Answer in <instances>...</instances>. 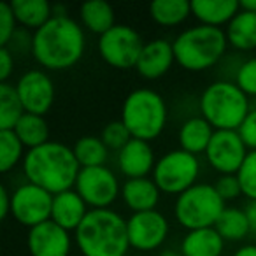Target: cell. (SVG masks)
Segmentation results:
<instances>
[{"instance_id":"cell-35","label":"cell","mask_w":256,"mask_h":256,"mask_svg":"<svg viewBox=\"0 0 256 256\" xmlns=\"http://www.w3.org/2000/svg\"><path fill=\"white\" fill-rule=\"evenodd\" d=\"M16 16L12 12L11 2H2L0 4V46L6 48L16 36Z\"/></svg>"},{"instance_id":"cell-25","label":"cell","mask_w":256,"mask_h":256,"mask_svg":"<svg viewBox=\"0 0 256 256\" xmlns=\"http://www.w3.org/2000/svg\"><path fill=\"white\" fill-rule=\"evenodd\" d=\"M228 44L238 51H251L256 48V14L238 11L224 28Z\"/></svg>"},{"instance_id":"cell-1","label":"cell","mask_w":256,"mask_h":256,"mask_svg":"<svg viewBox=\"0 0 256 256\" xmlns=\"http://www.w3.org/2000/svg\"><path fill=\"white\" fill-rule=\"evenodd\" d=\"M84 28L70 16H53L32 36V56L48 70H67L82 58Z\"/></svg>"},{"instance_id":"cell-27","label":"cell","mask_w":256,"mask_h":256,"mask_svg":"<svg viewBox=\"0 0 256 256\" xmlns=\"http://www.w3.org/2000/svg\"><path fill=\"white\" fill-rule=\"evenodd\" d=\"M14 134L26 150H36L42 144L50 142V126L44 116L25 112L14 126Z\"/></svg>"},{"instance_id":"cell-2","label":"cell","mask_w":256,"mask_h":256,"mask_svg":"<svg viewBox=\"0 0 256 256\" xmlns=\"http://www.w3.org/2000/svg\"><path fill=\"white\" fill-rule=\"evenodd\" d=\"M26 181L40 186L51 195L72 190L81 170L74 150L67 144L50 140L42 146L30 150L22 164Z\"/></svg>"},{"instance_id":"cell-29","label":"cell","mask_w":256,"mask_h":256,"mask_svg":"<svg viewBox=\"0 0 256 256\" xmlns=\"http://www.w3.org/2000/svg\"><path fill=\"white\" fill-rule=\"evenodd\" d=\"M74 154L81 168L86 167H102L106 165L109 156V148L104 144V140L96 136H84L76 140Z\"/></svg>"},{"instance_id":"cell-22","label":"cell","mask_w":256,"mask_h":256,"mask_svg":"<svg viewBox=\"0 0 256 256\" xmlns=\"http://www.w3.org/2000/svg\"><path fill=\"white\" fill-rule=\"evenodd\" d=\"M224 251V240L214 226L190 230L181 240L182 256H221Z\"/></svg>"},{"instance_id":"cell-14","label":"cell","mask_w":256,"mask_h":256,"mask_svg":"<svg viewBox=\"0 0 256 256\" xmlns=\"http://www.w3.org/2000/svg\"><path fill=\"white\" fill-rule=\"evenodd\" d=\"M14 88L25 112L44 116L53 107L56 88L48 72L39 70V68L23 72L16 81Z\"/></svg>"},{"instance_id":"cell-10","label":"cell","mask_w":256,"mask_h":256,"mask_svg":"<svg viewBox=\"0 0 256 256\" xmlns=\"http://www.w3.org/2000/svg\"><path fill=\"white\" fill-rule=\"evenodd\" d=\"M74 190L90 209H110L118 196H121L120 181L116 174L106 165L81 168Z\"/></svg>"},{"instance_id":"cell-16","label":"cell","mask_w":256,"mask_h":256,"mask_svg":"<svg viewBox=\"0 0 256 256\" xmlns=\"http://www.w3.org/2000/svg\"><path fill=\"white\" fill-rule=\"evenodd\" d=\"M174 64L176 54L172 42H168L167 39H153L144 44L136 70L139 72L140 78L154 81L167 74Z\"/></svg>"},{"instance_id":"cell-8","label":"cell","mask_w":256,"mask_h":256,"mask_svg":"<svg viewBox=\"0 0 256 256\" xmlns=\"http://www.w3.org/2000/svg\"><path fill=\"white\" fill-rule=\"evenodd\" d=\"M198 174V156L179 148V150H172L158 158L153 170V181L156 182L162 193L179 196L186 190L196 184Z\"/></svg>"},{"instance_id":"cell-5","label":"cell","mask_w":256,"mask_h":256,"mask_svg":"<svg viewBox=\"0 0 256 256\" xmlns=\"http://www.w3.org/2000/svg\"><path fill=\"white\" fill-rule=\"evenodd\" d=\"M168 120L165 98L151 88H137L128 93L121 106V121L132 139L154 140L162 136Z\"/></svg>"},{"instance_id":"cell-23","label":"cell","mask_w":256,"mask_h":256,"mask_svg":"<svg viewBox=\"0 0 256 256\" xmlns=\"http://www.w3.org/2000/svg\"><path fill=\"white\" fill-rule=\"evenodd\" d=\"M79 23L84 30L96 34L98 37L118 25L114 8L104 0H93L82 4L79 8Z\"/></svg>"},{"instance_id":"cell-43","label":"cell","mask_w":256,"mask_h":256,"mask_svg":"<svg viewBox=\"0 0 256 256\" xmlns=\"http://www.w3.org/2000/svg\"><path fill=\"white\" fill-rule=\"evenodd\" d=\"M160 256H182V254H181V251L178 252L176 249H164Z\"/></svg>"},{"instance_id":"cell-11","label":"cell","mask_w":256,"mask_h":256,"mask_svg":"<svg viewBox=\"0 0 256 256\" xmlns=\"http://www.w3.org/2000/svg\"><path fill=\"white\" fill-rule=\"evenodd\" d=\"M53 196L34 182H23L11 193V216L28 230L46 223L51 220Z\"/></svg>"},{"instance_id":"cell-24","label":"cell","mask_w":256,"mask_h":256,"mask_svg":"<svg viewBox=\"0 0 256 256\" xmlns=\"http://www.w3.org/2000/svg\"><path fill=\"white\" fill-rule=\"evenodd\" d=\"M11 8L18 25L34 32L53 18V6L48 0H12Z\"/></svg>"},{"instance_id":"cell-13","label":"cell","mask_w":256,"mask_h":256,"mask_svg":"<svg viewBox=\"0 0 256 256\" xmlns=\"http://www.w3.org/2000/svg\"><path fill=\"white\" fill-rule=\"evenodd\" d=\"M126 228L130 248L142 252L162 248L170 232L168 220L156 209L146 210V212H134L126 220Z\"/></svg>"},{"instance_id":"cell-32","label":"cell","mask_w":256,"mask_h":256,"mask_svg":"<svg viewBox=\"0 0 256 256\" xmlns=\"http://www.w3.org/2000/svg\"><path fill=\"white\" fill-rule=\"evenodd\" d=\"M100 139L109 148V151L110 150L121 151L130 140H132V136H130V132H128V128L124 126L123 121L116 120V121H109V123L104 126L102 134H100Z\"/></svg>"},{"instance_id":"cell-42","label":"cell","mask_w":256,"mask_h":256,"mask_svg":"<svg viewBox=\"0 0 256 256\" xmlns=\"http://www.w3.org/2000/svg\"><path fill=\"white\" fill-rule=\"evenodd\" d=\"M240 9H242V11L254 12V14H256V0H242Z\"/></svg>"},{"instance_id":"cell-12","label":"cell","mask_w":256,"mask_h":256,"mask_svg":"<svg viewBox=\"0 0 256 256\" xmlns=\"http://www.w3.org/2000/svg\"><path fill=\"white\" fill-rule=\"evenodd\" d=\"M249 150L237 130H216L206 151L207 164L221 176H237Z\"/></svg>"},{"instance_id":"cell-40","label":"cell","mask_w":256,"mask_h":256,"mask_svg":"<svg viewBox=\"0 0 256 256\" xmlns=\"http://www.w3.org/2000/svg\"><path fill=\"white\" fill-rule=\"evenodd\" d=\"M246 216H248L249 230L252 235H256V200H249V204L244 207Z\"/></svg>"},{"instance_id":"cell-33","label":"cell","mask_w":256,"mask_h":256,"mask_svg":"<svg viewBox=\"0 0 256 256\" xmlns=\"http://www.w3.org/2000/svg\"><path fill=\"white\" fill-rule=\"evenodd\" d=\"M240 182L242 195L249 200H256V151H249L242 164L240 170L237 172Z\"/></svg>"},{"instance_id":"cell-3","label":"cell","mask_w":256,"mask_h":256,"mask_svg":"<svg viewBox=\"0 0 256 256\" xmlns=\"http://www.w3.org/2000/svg\"><path fill=\"white\" fill-rule=\"evenodd\" d=\"M74 240L82 256H126L130 249L126 220L112 209H90Z\"/></svg>"},{"instance_id":"cell-19","label":"cell","mask_w":256,"mask_h":256,"mask_svg":"<svg viewBox=\"0 0 256 256\" xmlns=\"http://www.w3.org/2000/svg\"><path fill=\"white\" fill-rule=\"evenodd\" d=\"M160 193L156 182L150 178L126 179V182L121 186V198L132 214L154 210L160 202Z\"/></svg>"},{"instance_id":"cell-6","label":"cell","mask_w":256,"mask_h":256,"mask_svg":"<svg viewBox=\"0 0 256 256\" xmlns=\"http://www.w3.org/2000/svg\"><path fill=\"white\" fill-rule=\"evenodd\" d=\"M200 116L214 130H238L249 114V98L235 82L214 81L200 95Z\"/></svg>"},{"instance_id":"cell-36","label":"cell","mask_w":256,"mask_h":256,"mask_svg":"<svg viewBox=\"0 0 256 256\" xmlns=\"http://www.w3.org/2000/svg\"><path fill=\"white\" fill-rule=\"evenodd\" d=\"M216 188L218 195L228 202V200H235L238 195H242V188H240V182H238L237 176H220L214 184Z\"/></svg>"},{"instance_id":"cell-41","label":"cell","mask_w":256,"mask_h":256,"mask_svg":"<svg viewBox=\"0 0 256 256\" xmlns=\"http://www.w3.org/2000/svg\"><path fill=\"white\" fill-rule=\"evenodd\" d=\"M232 256H256V244H244Z\"/></svg>"},{"instance_id":"cell-20","label":"cell","mask_w":256,"mask_h":256,"mask_svg":"<svg viewBox=\"0 0 256 256\" xmlns=\"http://www.w3.org/2000/svg\"><path fill=\"white\" fill-rule=\"evenodd\" d=\"M240 11V2L237 0H193L192 14L200 22V25L221 26L228 25Z\"/></svg>"},{"instance_id":"cell-34","label":"cell","mask_w":256,"mask_h":256,"mask_svg":"<svg viewBox=\"0 0 256 256\" xmlns=\"http://www.w3.org/2000/svg\"><path fill=\"white\" fill-rule=\"evenodd\" d=\"M235 84L248 96H256V56L242 62L235 74Z\"/></svg>"},{"instance_id":"cell-28","label":"cell","mask_w":256,"mask_h":256,"mask_svg":"<svg viewBox=\"0 0 256 256\" xmlns=\"http://www.w3.org/2000/svg\"><path fill=\"white\" fill-rule=\"evenodd\" d=\"M214 228H216L218 234L223 237L224 242L244 240V238L251 234L246 210L238 209V207H226V209L221 212L220 220L216 221Z\"/></svg>"},{"instance_id":"cell-18","label":"cell","mask_w":256,"mask_h":256,"mask_svg":"<svg viewBox=\"0 0 256 256\" xmlns=\"http://www.w3.org/2000/svg\"><path fill=\"white\" fill-rule=\"evenodd\" d=\"M90 212V207L84 200L79 196L74 188L62 192L53 196V209H51V221L60 224L62 228L68 232H76L86 214Z\"/></svg>"},{"instance_id":"cell-39","label":"cell","mask_w":256,"mask_h":256,"mask_svg":"<svg viewBox=\"0 0 256 256\" xmlns=\"http://www.w3.org/2000/svg\"><path fill=\"white\" fill-rule=\"evenodd\" d=\"M8 214H11V193L8 192L6 186L0 188V218L4 220L8 218Z\"/></svg>"},{"instance_id":"cell-26","label":"cell","mask_w":256,"mask_h":256,"mask_svg":"<svg viewBox=\"0 0 256 256\" xmlns=\"http://www.w3.org/2000/svg\"><path fill=\"white\" fill-rule=\"evenodd\" d=\"M192 14V2L186 0H156L150 4V16L160 26H178Z\"/></svg>"},{"instance_id":"cell-9","label":"cell","mask_w":256,"mask_h":256,"mask_svg":"<svg viewBox=\"0 0 256 256\" xmlns=\"http://www.w3.org/2000/svg\"><path fill=\"white\" fill-rule=\"evenodd\" d=\"M144 40L130 25H116L98 37V53L107 65L114 68H136L142 53Z\"/></svg>"},{"instance_id":"cell-38","label":"cell","mask_w":256,"mask_h":256,"mask_svg":"<svg viewBox=\"0 0 256 256\" xmlns=\"http://www.w3.org/2000/svg\"><path fill=\"white\" fill-rule=\"evenodd\" d=\"M14 70V53L9 48H0V82H8Z\"/></svg>"},{"instance_id":"cell-15","label":"cell","mask_w":256,"mask_h":256,"mask_svg":"<svg viewBox=\"0 0 256 256\" xmlns=\"http://www.w3.org/2000/svg\"><path fill=\"white\" fill-rule=\"evenodd\" d=\"M26 246L32 256H68L72 249V237L70 232L50 220L30 228Z\"/></svg>"},{"instance_id":"cell-37","label":"cell","mask_w":256,"mask_h":256,"mask_svg":"<svg viewBox=\"0 0 256 256\" xmlns=\"http://www.w3.org/2000/svg\"><path fill=\"white\" fill-rule=\"evenodd\" d=\"M238 136L249 151H256V109H251L242 124L238 126Z\"/></svg>"},{"instance_id":"cell-21","label":"cell","mask_w":256,"mask_h":256,"mask_svg":"<svg viewBox=\"0 0 256 256\" xmlns=\"http://www.w3.org/2000/svg\"><path fill=\"white\" fill-rule=\"evenodd\" d=\"M214 132L216 130L210 126V123L204 116H192L186 121H182L181 128H179V146L182 151H188L195 156L202 153L206 154Z\"/></svg>"},{"instance_id":"cell-30","label":"cell","mask_w":256,"mask_h":256,"mask_svg":"<svg viewBox=\"0 0 256 256\" xmlns=\"http://www.w3.org/2000/svg\"><path fill=\"white\" fill-rule=\"evenodd\" d=\"M23 114H25V109H23L18 93H16L14 84L0 82V132L2 130H14Z\"/></svg>"},{"instance_id":"cell-4","label":"cell","mask_w":256,"mask_h":256,"mask_svg":"<svg viewBox=\"0 0 256 256\" xmlns=\"http://www.w3.org/2000/svg\"><path fill=\"white\" fill-rule=\"evenodd\" d=\"M176 64L188 72H202L214 67L224 56L228 39L223 28L195 25L172 40Z\"/></svg>"},{"instance_id":"cell-17","label":"cell","mask_w":256,"mask_h":256,"mask_svg":"<svg viewBox=\"0 0 256 256\" xmlns=\"http://www.w3.org/2000/svg\"><path fill=\"white\" fill-rule=\"evenodd\" d=\"M154 151L150 142L140 139H132L121 151H118V168L126 179L148 178L153 174Z\"/></svg>"},{"instance_id":"cell-7","label":"cell","mask_w":256,"mask_h":256,"mask_svg":"<svg viewBox=\"0 0 256 256\" xmlns=\"http://www.w3.org/2000/svg\"><path fill=\"white\" fill-rule=\"evenodd\" d=\"M224 209V200L207 182H196L174 202L176 221L188 232L214 226Z\"/></svg>"},{"instance_id":"cell-31","label":"cell","mask_w":256,"mask_h":256,"mask_svg":"<svg viewBox=\"0 0 256 256\" xmlns=\"http://www.w3.org/2000/svg\"><path fill=\"white\" fill-rule=\"evenodd\" d=\"M23 150L25 146L18 139L14 130H2L0 132V170L6 174V172L12 170L20 162L23 164L25 160Z\"/></svg>"}]
</instances>
